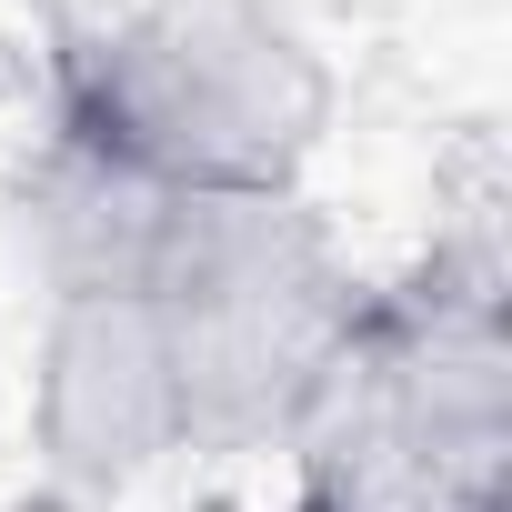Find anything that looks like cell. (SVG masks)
<instances>
[{
  "label": "cell",
  "mask_w": 512,
  "mask_h": 512,
  "mask_svg": "<svg viewBox=\"0 0 512 512\" xmlns=\"http://www.w3.org/2000/svg\"><path fill=\"white\" fill-rule=\"evenodd\" d=\"M332 111L272 0H121L61 71V151L151 191H292Z\"/></svg>",
  "instance_id": "cell-2"
},
{
  "label": "cell",
  "mask_w": 512,
  "mask_h": 512,
  "mask_svg": "<svg viewBox=\"0 0 512 512\" xmlns=\"http://www.w3.org/2000/svg\"><path fill=\"white\" fill-rule=\"evenodd\" d=\"M362 292L302 191H151L61 151L41 442L81 482L302 432Z\"/></svg>",
  "instance_id": "cell-1"
},
{
  "label": "cell",
  "mask_w": 512,
  "mask_h": 512,
  "mask_svg": "<svg viewBox=\"0 0 512 512\" xmlns=\"http://www.w3.org/2000/svg\"><path fill=\"white\" fill-rule=\"evenodd\" d=\"M312 512H492L502 452V342L492 312H372L322 372Z\"/></svg>",
  "instance_id": "cell-3"
}]
</instances>
